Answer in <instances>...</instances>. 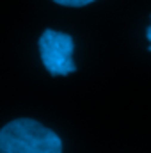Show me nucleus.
Here are the masks:
<instances>
[{"instance_id": "f03ea898", "label": "nucleus", "mask_w": 151, "mask_h": 153, "mask_svg": "<svg viewBox=\"0 0 151 153\" xmlns=\"http://www.w3.org/2000/svg\"><path fill=\"white\" fill-rule=\"evenodd\" d=\"M39 55L46 71L53 76H66L75 73L76 66L73 62L75 43L70 34L46 29L39 38Z\"/></svg>"}, {"instance_id": "20e7f679", "label": "nucleus", "mask_w": 151, "mask_h": 153, "mask_svg": "<svg viewBox=\"0 0 151 153\" xmlns=\"http://www.w3.org/2000/svg\"><path fill=\"white\" fill-rule=\"evenodd\" d=\"M146 36H148V39H150V43H151V25L148 27V32H146ZM150 52H151V45H150Z\"/></svg>"}, {"instance_id": "7ed1b4c3", "label": "nucleus", "mask_w": 151, "mask_h": 153, "mask_svg": "<svg viewBox=\"0 0 151 153\" xmlns=\"http://www.w3.org/2000/svg\"><path fill=\"white\" fill-rule=\"evenodd\" d=\"M53 2L59 5H68V7H82V5H87L94 0H53Z\"/></svg>"}, {"instance_id": "f257e3e1", "label": "nucleus", "mask_w": 151, "mask_h": 153, "mask_svg": "<svg viewBox=\"0 0 151 153\" xmlns=\"http://www.w3.org/2000/svg\"><path fill=\"white\" fill-rule=\"evenodd\" d=\"M0 153H62V141L36 119L20 117L0 130Z\"/></svg>"}]
</instances>
